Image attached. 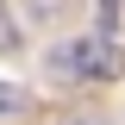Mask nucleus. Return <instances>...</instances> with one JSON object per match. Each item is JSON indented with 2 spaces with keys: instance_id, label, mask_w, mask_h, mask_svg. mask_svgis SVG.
Listing matches in <instances>:
<instances>
[{
  "instance_id": "7ed1b4c3",
  "label": "nucleus",
  "mask_w": 125,
  "mask_h": 125,
  "mask_svg": "<svg viewBox=\"0 0 125 125\" xmlns=\"http://www.w3.org/2000/svg\"><path fill=\"white\" fill-rule=\"evenodd\" d=\"M94 6H100V19H106V25H119V6H125V0H94Z\"/></svg>"
},
{
  "instance_id": "f257e3e1",
  "label": "nucleus",
  "mask_w": 125,
  "mask_h": 125,
  "mask_svg": "<svg viewBox=\"0 0 125 125\" xmlns=\"http://www.w3.org/2000/svg\"><path fill=\"white\" fill-rule=\"evenodd\" d=\"M50 69H56V75H119V69H125L119 31L100 19V31H88V38H75L69 50H56V56H50Z\"/></svg>"
},
{
  "instance_id": "f03ea898",
  "label": "nucleus",
  "mask_w": 125,
  "mask_h": 125,
  "mask_svg": "<svg viewBox=\"0 0 125 125\" xmlns=\"http://www.w3.org/2000/svg\"><path fill=\"white\" fill-rule=\"evenodd\" d=\"M13 119H25V94L0 81V125H13Z\"/></svg>"
},
{
  "instance_id": "39448f33",
  "label": "nucleus",
  "mask_w": 125,
  "mask_h": 125,
  "mask_svg": "<svg viewBox=\"0 0 125 125\" xmlns=\"http://www.w3.org/2000/svg\"><path fill=\"white\" fill-rule=\"evenodd\" d=\"M0 50H13V25H6V13H0Z\"/></svg>"
},
{
  "instance_id": "20e7f679",
  "label": "nucleus",
  "mask_w": 125,
  "mask_h": 125,
  "mask_svg": "<svg viewBox=\"0 0 125 125\" xmlns=\"http://www.w3.org/2000/svg\"><path fill=\"white\" fill-rule=\"evenodd\" d=\"M62 125H106L100 113H75V119H62Z\"/></svg>"
}]
</instances>
